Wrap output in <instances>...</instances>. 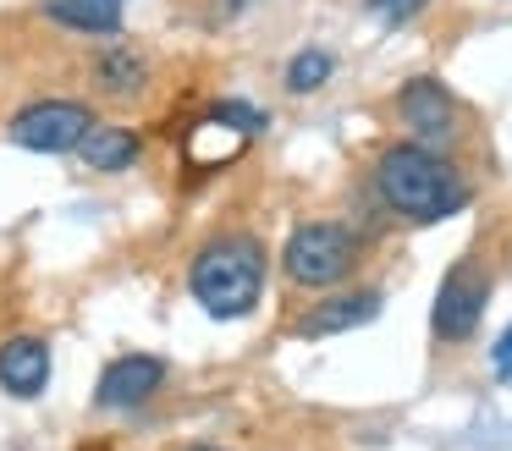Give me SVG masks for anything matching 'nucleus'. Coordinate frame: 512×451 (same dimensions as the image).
<instances>
[{"label": "nucleus", "instance_id": "obj_5", "mask_svg": "<svg viewBox=\"0 0 512 451\" xmlns=\"http://www.w3.org/2000/svg\"><path fill=\"white\" fill-rule=\"evenodd\" d=\"M89 127L94 116L78 99H34V105H23L12 116V143L34 154H67L89 138Z\"/></svg>", "mask_w": 512, "mask_h": 451}, {"label": "nucleus", "instance_id": "obj_2", "mask_svg": "<svg viewBox=\"0 0 512 451\" xmlns=\"http://www.w3.org/2000/svg\"><path fill=\"white\" fill-rule=\"evenodd\" d=\"M188 292L210 319L254 314L259 297H265V248H259V237H248V231L210 237L199 253H193Z\"/></svg>", "mask_w": 512, "mask_h": 451}, {"label": "nucleus", "instance_id": "obj_12", "mask_svg": "<svg viewBox=\"0 0 512 451\" xmlns=\"http://www.w3.org/2000/svg\"><path fill=\"white\" fill-rule=\"evenodd\" d=\"M50 22L72 33H94V39H116L122 33V0H50Z\"/></svg>", "mask_w": 512, "mask_h": 451}, {"label": "nucleus", "instance_id": "obj_17", "mask_svg": "<svg viewBox=\"0 0 512 451\" xmlns=\"http://www.w3.org/2000/svg\"><path fill=\"white\" fill-rule=\"evenodd\" d=\"M248 6H254V0H215L210 17H215V22H232V17H243Z\"/></svg>", "mask_w": 512, "mask_h": 451}, {"label": "nucleus", "instance_id": "obj_9", "mask_svg": "<svg viewBox=\"0 0 512 451\" xmlns=\"http://www.w3.org/2000/svg\"><path fill=\"white\" fill-rule=\"evenodd\" d=\"M50 385V347L39 336L0 341V391L6 396H39Z\"/></svg>", "mask_w": 512, "mask_h": 451}, {"label": "nucleus", "instance_id": "obj_6", "mask_svg": "<svg viewBox=\"0 0 512 451\" xmlns=\"http://www.w3.org/2000/svg\"><path fill=\"white\" fill-rule=\"evenodd\" d=\"M397 121L413 132L419 143H435L441 149L446 138H457V99L452 88L441 83V77H408V83L397 88Z\"/></svg>", "mask_w": 512, "mask_h": 451}, {"label": "nucleus", "instance_id": "obj_11", "mask_svg": "<svg viewBox=\"0 0 512 451\" xmlns=\"http://www.w3.org/2000/svg\"><path fill=\"white\" fill-rule=\"evenodd\" d=\"M78 154L89 171H127V165H138V132L116 127V121H94L89 138L78 143Z\"/></svg>", "mask_w": 512, "mask_h": 451}, {"label": "nucleus", "instance_id": "obj_10", "mask_svg": "<svg viewBox=\"0 0 512 451\" xmlns=\"http://www.w3.org/2000/svg\"><path fill=\"white\" fill-rule=\"evenodd\" d=\"M149 83V66L138 50H127V44H111V50L94 55V88L111 99H138Z\"/></svg>", "mask_w": 512, "mask_h": 451}, {"label": "nucleus", "instance_id": "obj_3", "mask_svg": "<svg viewBox=\"0 0 512 451\" xmlns=\"http://www.w3.org/2000/svg\"><path fill=\"white\" fill-rule=\"evenodd\" d=\"M364 259V242L353 237V226L342 220H303L298 231L281 248V270H287L292 286H309V292H325V286H342L347 275Z\"/></svg>", "mask_w": 512, "mask_h": 451}, {"label": "nucleus", "instance_id": "obj_4", "mask_svg": "<svg viewBox=\"0 0 512 451\" xmlns=\"http://www.w3.org/2000/svg\"><path fill=\"white\" fill-rule=\"evenodd\" d=\"M485 303H490V270L485 259H457L452 270L441 275V292H435V308H430V330L441 347H457L479 330L485 319Z\"/></svg>", "mask_w": 512, "mask_h": 451}, {"label": "nucleus", "instance_id": "obj_1", "mask_svg": "<svg viewBox=\"0 0 512 451\" xmlns=\"http://www.w3.org/2000/svg\"><path fill=\"white\" fill-rule=\"evenodd\" d=\"M375 193H380V204L397 220H408V226H441V220H452L457 209L468 204V187H463V176L452 171V160H446L435 143H419V138H402V143H386V149H380Z\"/></svg>", "mask_w": 512, "mask_h": 451}, {"label": "nucleus", "instance_id": "obj_14", "mask_svg": "<svg viewBox=\"0 0 512 451\" xmlns=\"http://www.w3.org/2000/svg\"><path fill=\"white\" fill-rule=\"evenodd\" d=\"M210 127H226V132H237V138H254V132H265V110H254V105H237V99H226V105H210Z\"/></svg>", "mask_w": 512, "mask_h": 451}, {"label": "nucleus", "instance_id": "obj_15", "mask_svg": "<svg viewBox=\"0 0 512 451\" xmlns=\"http://www.w3.org/2000/svg\"><path fill=\"white\" fill-rule=\"evenodd\" d=\"M364 6H369V17H380L386 28H402V22H413L430 0H364Z\"/></svg>", "mask_w": 512, "mask_h": 451}, {"label": "nucleus", "instance_id": "obj_18", "mask_svg": "<svg viewBox=\"0 0 512 451\" xmlns=\"http://www.w3.org/2000/svg\"><path fill=\"white\" fill-rule=\"evenodd\" d=\"M182 451H221V446H182Z\"/></svg>", "mask_w": 512, "mask_h": 451}, {"label": "nucleus", "instance_id": "obj_8", "mask_svg": "<svg viewBox=\"0 0 512 451\" xmlns=\"http://www.w3.org/2000/svg\"><path fill=\"white\" fill-rule=\"evenodd\" d=\"M160 385H166V363L149 358V352H122L116 363H105L94 402L100 407H144Z\"/></svg>", "mask_w": 512, "mask_h": 451}, {"label": "nucleus", "instance_id": "obj_13", "mask_svg": "<svg viewBox=\"0 0 512 451\" xmlns=\"http://www.w3.org/2000/svg\"><path fill=\"white\" fill-rule=\"evenodd\" d=\"M336 77V55L331 50H298L287 61V94H320Z\"/></svg>", "mask_w": 512, "mask_h": 451}, {"label": "nucleus", "instance_id": "obj_16", "mask_svg": "<svg viewBox=\"0 0 512 451\" xmlns=\"http://www.w3.org/2000/svg\"><path fill=\"white\" fill-rule=\"evenodd\" d=\"M490 363H496V380H512V325L496 336V347H490Z\"/></svg>", "mask_w": 512, "mask_h": 451}, {"label": "nucleus", "instance_id": "obj_7", "mask_svg": "<svg viewBox=\"0 0 512 451\" xmlns=\"http://www.w3.org/2000/svg\"><path fill=\"white\" fill-rule=\"evenodd\" d=\"M380 308H386V292H380V286H358V292H342V297H320L292 330H298L303 341H325V336H342V330L375 325Z\"/></svg>", "mask_w": 512, "mask_h": 451}]
</instances>
